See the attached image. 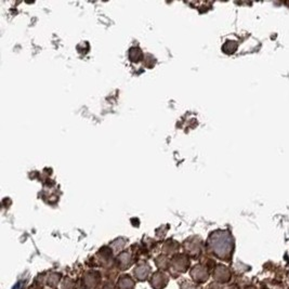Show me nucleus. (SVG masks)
<instances>
[]
</instances>
